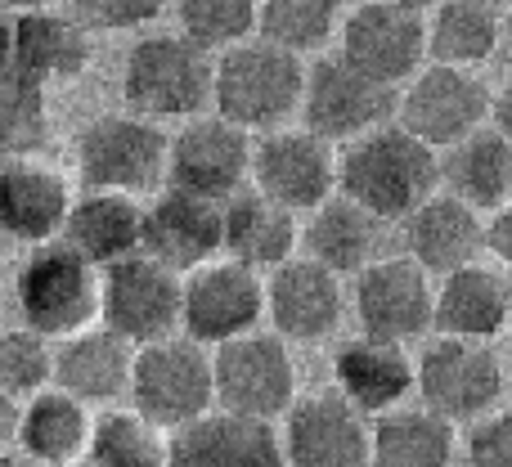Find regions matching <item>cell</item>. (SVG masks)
Instances as JSON below:
<instances>
[{"label":"cell","instance_id":"6da1fadb","mask_svg":"<svg viewBox=\"0 0 512 467\" xmlns=\"http://www.w3.org/2000/svg\"><path fill=\"white\" fill-rule=\"evenodd\" d=\"M436 185H441L436 153L409 131H400L396 122L373 126L369 135L346 144V153L337 158L342 198L378 216L382 225H400L423 198L436 194Z\"/></svg>","mask_w":512,"mask_h":467},{"label":"cell","instance_id":"7a4b0ae2","mask_svg":"<svg viewBox=\"0 0 512 467\" xmlns=\"http://www.w3.org/2000/svg\"><path fill=\"white\" fill-rule=\"evenodd\" d=\"M297 54H283L265 41H239L212 63V108L239 131H274L301 104Z\"/></svg>","mask_w":512,"mask_h":467},{"label":"cell","instance_id":"3957f363","mask_svg":"<svg viewBox=\"0 0 512 467\" xmlns=\"http://www.w3.org/2000/svg\"><path fill=\"white\" fill-rule=\"evenodd\" d=\"M122 95L135 117L189 122L212 104V54L180 32H158L131 45L122 63Z\"/></svg>","mask_w":512,"mask_h":467},{"label":"cell","instance_id":"277c9868","mask_svg":"<svg viewBox=\"0 0 512 467\" xmlns=\"http://www.w3.org/2000/svg\"><path fill=\"white\" fill-rule=\"evenodd\" d=\"M14 306L23 328L41 333L45 342H63L99 319V270L63 238L36 243L14 274Z\"/></svg>","mask_w":512,"mask_h":467},{"label":"cell","instance_id":"5b68a950","mask_svg":"<svg viewBox=\"0 0 512 467\" xmlns=\"http://www.w3.org/2000/svg\"><path fill=\"white\" fill-rule=\"evenodd\" d=\"M131 409L144 414L153 427L176 432V427L203 418L216 405L212 396V351L194 337H158L149 346H135L131 360Z\"/></svg>","mask_w":512,"mask_h":467},{"label":"cell","instance_id":"8992f818","mask_svg":"<svg viewBox=\"0 0 512 467\" xmlns=\"http://www.w3.org/2000/svg\"><path fill=\"white\" fill-rule=\"evenodd\" d=\"M212 396L225 414L261 418V423L283 418L297 400L292 342H283L279 333H265V328H252V333L212 346Z\"/></svg>","mask_w":512,"mask_h":467},{"label":"cell","instance_id":"52a82bcc","mask_svg":"<svg viewBox=\"0 0 512 467\" xmlns=\"http://www.w3.org/2000/svg\"><path fill=\"white\" fill-rule=\"evenodd\" d=\"M414 391L445 423H477L504 400V360L490 342L436 337L414 360Z\"/></svg>","mask_w":512,"mask_h":467},{"label":"cell","instance_id":"ba28073f","mask_svg":"<svg viewBox=\"0 0 512 467\" xmlns=\"http://www.w3.org/2000/svg\"><path fill=\"white\" fill-rule=\"evenodd\" d=\"M77 171L99 194H149L167 180V135L135 113H104L81 131Z\"/></svg>","mask_w":512,"mask_h":467},{"label":"cell","instance_id":"9c48e42d","mask_svg":"<svg viewBox=\"0 0 512 467\" xmlns=\"http://www.w3.org/2000/svg\"><path fill=\"white\" fill-rule=\"evenodd\" d=\"M391 122L441 153L463 135L490 126V90L477 81V72L423 63L409 81H400Z\"/></svg>","mask_w":512,"mask_h":467},{"label":"cell","instance_id":"30bf717a","mask_svg":"<svg viewBox=\"0 0 512 467\" xmlns=\"http://www.w3.org/2000/svg\"><path fill=\"white\" fill-rule=\"evenodd\" d=\"M297 108H301V117H306L310 135H319L324 144H351V140H360V135H369L373 126L391 122V113H396V90L364 77L342 54H328L315 68H306Z\"/></svg>","mask_w":512,"mask_h":467},{"label":"cell","instance_id":"8fae6325","mask_svg":"<svg viewBox=\"0 0 512 467\" xmlns=\"http://www.w3.org/2000/svg\"><path fill=\"white\" fill-rule=\"evenodd\" d=\"M99 324L131 346H149L180 328V274L144 252L99 270Z\"/></svg>","mask_w":512,"mask_h":467},{"label":"cell","instance_id":"7c38bea8","mask_svg":"<svg viewBox=\"0 0 512 467\" xmlns=\"http://www.w3.org/2000/svg\"><path fill=\"white\" fill-rule=\"evenodd\" d=\"M248 185L270 203L288 207L292 216L315 212L337 189V158L333 144L310 135L306 126H274L261 131L248 158Z\"/></svg>","mask_w":512,"mask_h":467},{"label":"cell","instance_id":"4fadbf2b","mask_svg":"<svg viewBox=\"0 0 512 467\" xmlns=\"http://www.w3.org/2000/svg\"><path fill=\"white\" fill-rule=\"evenodd\" d=\"M265 319V279L248 265L207 261L180 274V328L198 346H221L261 328Z\"/></svg>","mask_w":512,"mask_h":467},{"label":"cell","instance_id":"5bb4252c","mask_svg":"<svg viewBox=\"0 0 512 467\" xmlns=\"http://www.w3.org/2000/svg\"><path fill=\"white\" fill-rule=\"evenodd\" d=\"M346 306L355 310L364 337L409 346L432 333V274L418 270L409 256H378L355 274Z\"/></svg>","mask_w":512,"mask_h":467},{"label":"cell","instance_id":"9a60e30c","mask_svg":"<svg viewBox=\"0 0 512 467\" xmlns=\"http://www.w3.org/2000/svg\"><path fill=\"white\" fill-rule=\"evenodd\" d=\"M342 59L396 90L427 63L423 14L396 0H360L342 23Z\"/></svg>","mask_w":512,"mask_h":467},{"label":"cell","instance_id":"2e32d148","mask_svg":"<svg viewBox=\"0 0 512 467\" xmlns=\"http://www.w3.org/2000/svg\"><path fill=\"white\" fill-rule=\"evenodd\" d=\"M283 467H369V418L337 391L297 396L279 432Z\"/></svg>","mask_w":512,"mask_h":467},{"label":"cell","instance_id":"e0dca14e","mask_svg":"<svg viewBox=\"0 0 512 467\" xmlns=\"http://www.w3.org/2000/svg\"><path fill=\"white\" fill-rule=\"evenodd\" d=\"M252 140L225 117H189V126L167 140V185L185 194L225 203L248 185Z\"/></svg>","mask_w":512,"mask_h":467},{"label":"cell","instance_id":"ac0fdd59","mask_svg":"<svg viewBox=\"0 0 512 467\" xmlns=\"http://www.w3.org/2000/svg\"><path fill=\"white\" fill-rule=\"evenodd\" d=\"M265 315L283 342H328L346 319V288L333 270L310 256H288L265 279Z\"/></svg>","mask_w":512,"mask_h":467},{"label":"cell","instance_id":"d6986e66","mask_svg":"<svg viewBox=\"0 0 512 467\" xmlns=\"http://www.w3.org/2000/svg\"><path fill=\"white\" fill-rule=\"evenodd\" d=\"M140 252L176 274L216 261L221 256V203L167 185L149 207H140Z\"/></svg>","mask_w":512,"mask_h":467},{"label":"cell","instance_id":"ffe728a7","mask_svg":"<svg viewBox=\"0 0 512 467\" xmlns=\"http://www.w3.org/2000/svg\"><path fill=\"white\" fill-rule=\"evenodd\" d=\"M167 467H283L279 432L261 418L207 409L167 436Z\"/></svg>","mask_w":512,"mask_h":467},{"label":"cell","instance_id":"44dd1931","mask_svg":"<svg viewBox=\"0 0 512 467\" xmlns=\"http://www.w3.org/2000/svg\"><path fill=\"white\" fill-rule=\"evenodd\" d=\"M508 274L495 261H468L432 283V328L441 337H468V342H495L508 324Z\"/></svg>","mask_w":512,"mask_h":467},{"label":"cell","instance_id":"7402d4cb","mask_svg":"<svg viewBox=\"0 0 512 467\" xmlns=\"http://www.w3.org/2000/svg\"><path fill=\"white\" fill-rule=\"evenodd\" d=\"M337 396L364 418H378L400 409L414 396V360L400 342H382V337H351L337 351Z\"/></svg>","mask_w":512,"mask_h":467},{"label":"cell","instance_id":"603a6c76","mask_svg":"<svg viewBox=\"0 0 512 467\" xmlns=\"http://www.w3.org/2000/svg\"><path fill=\"white\" fill-rule=\"evenodd\" d=\"M297 243H301L297 216H292L288 207L270 203L265 194H256L252 185H243L239 194H230L221 203L225 261L265 274V270H274V265H283L288 256H297Z\"/></svg>","mask_w":512,"mask_h":467},{"label":"cell","instance_id":"cb8c5ba5","mask_svg":"<svg viewBox=\"0 0 512 467\" xmlns=\"http://www.w3.org/2000/svg\"><path fill=\"white\" fill-rule=\"evenodd\" d=\"M90 63V27H81L63 9H27L14 14L9 27V72L54 86V81L77 77Z\"/></svg>","mask_w":512,"mask_h":467},{"label":"cell","instance_id":"d4e9b609","mask_svg":"<svg viewBox=\"0 0 512 467\" xmlns=\"http://www.w3.org/2000/svg\"><path fill=\"white\" fill-rule=\"evenodd\" d=\"M131 360V342L108 333L104 324H90L54 346L50 387L77 396L81 405H108V400L126 396V387H131Z\"/></svg>","mask_w":512,"mask_h":467},{"label":"cell","instance_id":"484cf974","mask_svg":"<svg viewBox=\"0 0 512 467\" xmlns=\"http://www.w3.org/2000/svg\"><path fill=\"white\" fill-rule=\"evenodd\" d=\"M68 203V180L54 167H41L36 158L0 162V238H14L27 247L50 243L63 230Z\"/></svg>","mask_w":512,"mask_h":467},{"label":"cell","instance_id":"4316f807","mask_svg":"<svg viewBox=\"0 0 512 467\" xmlns=\"http://www.w3.org/2000/svg\"><path fill=\"white\" fill-rule=\"evenodd\" d=\"M400 238H405V256L418 270L450 274L468 261H481V212L436 189L400 221Z\"/></svg>","mask_w":512,"mask_h":467},{"label":"cell","instance_id":"83f0119b","mask_svg":"<svg viewBox=\"0 0 512 467\" xmlns=\"http://www.w3.org/2000/svg\"><path fill=\"white\" fill-rule=\"evenodd\" d=\"M436 176H441L445 194L468 203L472 212H495L508 207L512 194V144L504 131L481 126V131L454 140L445 153H436Z\"/></svg>","mask_w":512,"mask_h":467},{"label":"cell","instance_id":"f1b7e54d","mask_svg":"<svg viewBox=\"0 0 512 467\" xmlns=\"http://www.w3.org/2000/svg\"><path fill=\"white\" fill-rule=\"evenodd\" d=\"M59 238L81 261H90L95 270H108V265L140 252V203L126 194L86 189L81 198L68 203Z\"/></svg>","mask_w":512,"mask_h":467},{"label":"cell","instance_id":"f546056e","mask_svg":"<svg viewBox=\"0 0 512 467\" xmlns=\"http://www.w3.org/2000/svg\"><path fill=\"white\" fill-rule=\"evenodd\" d=\"M90 423H95L90 405H81L77 396L59 387H45L27 396V405L18 409L14 445L41 467H72L86 459Z\"/></svg>","mask_w":512,"mask_h":467},{"label":"cell","instance_id":"4dcf8cb0","mask_svg":"<svg viewBox=\"0 0 512 467\" xmlns=\"http://www.w3.org/2000/svg\"><path fill=\"white\" fill-rule=\"evenodd\" d=\"M306 238V256L319 261L324 270H333L337 279L360 274L364 265H373L382 256V221L369 216L364 207H355L351 198L333 194L310 212V225L301 230Z\"/></svg>","mask_w":512,"mask_h":467},{"label":"cell","instance_id":"1f68e13d","mask_svg":"<svg viewBox=\"0 0 512 467\" xmlns=\"http://www.w3.org/2000/svg\"><path fill=\"white\" fill-rule=\"evenodd\" d=\"M454 423L423 405H400L369 423V467H454Z\"/></svg>","mask_w":512,"mask_h":467},{"label":"cell","instance_id":"d6a6232c","mask_svg":"<svg viewBox=\"0 0 512 467\" xmlns=\"http://www.w3.org/2000/svg\"><path fill=\"white\" fill-rule=\"evenodd\" d=\"M427 59L445 68H481L499 45V9L495 0H441L432 18H423Z\"/></svg>","mask_w":512,"mask_h":467},{"label":"cell","instance_id":"836d02e7","mask_svg":"<svg viewBox=\"0 0 512 467\" xmlns=\"http://www.w3.org/2000/svg\"><path fill=\"white\" fill-rule=\"evenodd\" d=\"M50 140V86L0 72V162H27Z\"/></svg>","mask_w":512,"mask_h":467},{"label":"cell","instance_id":"e575fe53","mask_svg":"<svg viewBox=\"0 0 512 467\" xmlns=\"http://www.w3.org/2000/svg\"><path fill=\"white\" fill-rule=\"evenodd\" d=\"M337 0H256V41L283 54H315L337 32Z\"/></svg>","mask_w":512,"mask_h":467},{"label":"cell","instance_id":"d590c367","mask_svg":"<svg viewBox=\"0 0 512 467\" xmlns=\"http://www.w3.org/2000/svg\"><path fill=\"white\" fill-rule=\"evenodd\" d=\"M167 436L135 409H113V414L90 423L86 463L90 467H167Z\"/></svg>","mask_w":512,"mask_h":467},{"label":"cell","instance_id":"8d00e7d4","mask_svg":"<svg viewBox=\"0 0 512 467\" xmlns=\"http://www.w3.org/2000/svg\"><path fill=\"white\" fill-rule=\"evenodd\" d=\"M176 18L185 41L207 54H221L252 36L256 0H176Z\"/></svg>","mask_w":512,"mask_h":467},{"label":"cell","instance_id":"74e56055","mask_svg":"<svg viewBox=\"0 0 512 467\" xmlns=\"http://www.w3.org/2000/svg\"><path fill=\"white\" fill-rule=\"evenodd\" d=\"M54 346L32 328H5L0 333V391L14 400H27L50 387Z\"/></svg>","mask_w":512,"mask_h":467},{"label":"cell","instance_id":"f35d334b","mask_svg":"<svg viewBox=\"0 0 512 467\" xmlns=\"http://www.w3.org/2000/svg\"><path fill=\"white\" fill-rule=\"evenodd\" d=\"M162 5L167 0H72V18L81 27L122 32V27H144L149 18H158Z\"/></svg>","mask_w":512,"mask_h":467},{"label":"cell","instance_id":"ab89813d","mask_svg":"<svg viewBox=\"0 0 512 467\" xmlns=\"http://www.w3.org/2000/svg\"><path fill=\"white\" fill-rule=\"evenodd\" d=\"M463 467H512V432L499 409L472 423L463 441Z\"/></svg>","mask_w":512,"mask_h":467},{"label":"cell","instance_id":"60d3db41","mask_svg":"<svg viewBox=\"0 0 512 467\" xmlns=\"http://www.w3.org/2000/svg\"><path fill=\"white\" fill-rule=\"evenodd\" d=\"M14 423H18V400L0 391V445H14Z\"/></svg>","mask_w":512,"mask_h":467},{"label":"cell","instance_id":"b9f144b4","mask_svg":"<svg viewBox=\"0 0 512 467\" xmlns=\"http://www.w3.org/2000/svg\"><path fill=\"white\" fill-rule=\"evenodd\" d=\"M9 27H14V14L0 9V72H9Z\"/></svg>","mask_w":512,"mask_h":467},{"label":"cell","instance_id":"7bdbcfd3","mask_svg":"<svg viewBox=\"0 0 512 467\" xmlns=\"http://www.w3.org/2000/svg\"><path fill=\"white\" fill-rule=\"evenodd\" d=\"M0 467H41V463H32L18 445H0Z\"/></svg>","mask_w":512,"mask_h":467},{"label":"cell","instance_id":"ee69618b","mask_svg":"<svg viewBox=\"0 0 512 467\" xmlns=\"http://www.w3.org/2000/svg\"><path fill=\"white\" fill-rule=\"evenodd\" d=\"M50 0H0V9L5 14H27V9H45Z\"/></svg>","mask_w":512,"mask_h":467},{"label":"cell","instance_id":"f6af8a7d","mask_svg":"<svg viewBox=\"0 0 512 467\" xmlns=\"http://www.w3.org/2000/svg\"><path fill=\"white\" fill-rule=\"evenodd\" d=\"M396 5H405V9H414V14H432L441 0H396Z\"/></svg>","mask_w":512,"mask_h":467},{"label":"cell","instance_id":"bcb514c9","mask_svg":"<svg viewBox=\"0 0 512 467\" xmlns=\"http://www.w3.org/2000/svg\"><path fill=\"white\" fill-rule=\"evenodd\" d=\"M337 5H360V0H337Z\"/></svg>","mask_w":512,"mask_h":467},{"label":"cell","instance_id":"7dc6e473","mask_svg":"<svg viewBox=\"0 0 512 467\" xmlns=\"http://www.w3.org/2000/svg\"><path fill=\"white\" fill-rule=\"evenodd\" d=\"M72 467H90V463H86V459H81V463H72Z\"/></svg>","mask_w":512,"mask_h":467}]
</instances>
